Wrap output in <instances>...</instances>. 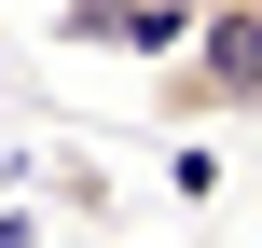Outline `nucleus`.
<instances>
[{
    "mask_svg": "<svg viewBox=\"0 0 262 248\" xmlns=\"http://www.w3.org/2000/svg\"><path fill=\"white\" fill-rule=\"evenodd\" d=\"M152 110L166 124H262V0H207L193 14V41L166 55Z\"/></svg>",
    "mask_w": 262,
    "mask_h": 248,
    "instance_id": "f257e3e1",
    "label": "nucleus"
},
{
    "mask_svg": "<svg viewBox=\"0 0 262 248\" xmlns=\"http://www.w3.org/2000/svg\"><path fill=\"white\" fill-rule=\"evenodd\" d=\"M193 14H207V0H55V41H69V55H138V69H166V55L193 41Z\"/></svg>",
    "mask_w": 262,
    "mask_h": 248,
    "instance_id": "f03ea898",
    "label": "nucleus"
}]
</instances>
